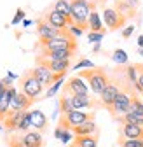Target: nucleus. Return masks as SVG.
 Segmentation results:
<instances>
[{
    "mask_svg": "<svg viewBox=\"0 0 143 147\" xmlns=\"http://www.w3.org/2000/svg\"><path fill=\"white\" fill-rule=\"evenodd\" d=\"M79 77L86 79L87 81V86L89 89L93 91L94 95H101L105 88L110 84V77H108V74H106L105 68L101 67H94V68H86L82 72H79Z\"/></svg>",
    "mask_w": 143,
    "mask_h": 147,
    "instance_id": "f257e3e1",
    "label": "nucleus"
},
{
    "mask_svg": "<svg viewBox=\"0 0 143 147\" xmlns=\"http://www.w3.org/2000/svg\"><path fill=\"white\" fill-rule=\"evenodd\" d=\"M72 4V20H74V25L82 28V30H87V21H89V14L93 11V4L89 0H70Z\"/></svg>",
    "mask_w": 143,
    "mask_h": 147,
    "instance_id": "f03ea898",
    "label": "nucleus"
},
{
    "mask_svg": "<svg viewBox=\"0 0 143 147\" xmlns=\"http://www.w3.org/2000/svg\"><path fill=\"white\" fill-rule=\"evenodd\" d=\"M40 51H56V49H70L77 51V37L70 33V30H61L56 39H52L45 44H39Z\"/></svg>",
    "mask_w": 143,
    "mask_h": 147,
    "instance_id": "7ed1b4c3",
    "label": "nucleus"
},
{
    "mask_svg": "<svg viewBox=\"0 0 143 147\" xmlns=\"http://www.w3.org/2000/svg\"><path fill=\"white\" fill-rule=\"evenodd\" d=\"M31 70H33V76L39 79V82H40L44 88H51L54 82L63 81L65 76H66V74H52L51 68H49L39 56L35 58V68H31Z\"/></svg>",
    "mask_w": 143,
    "mask_h": 147,
    "instance_id": "20e7f679",
    "label": "nucleus"
},
{
    "mask_svg": "<svg viewBox=\"0 0 143 147\" xmlns=\"http://www.w3.org/2000/svg\"><path fill=\"white\" fill-rule=\"evenodd\" d=\"M86 121H94V114L93 112H84V110H70L66 114H61L59 117V123H58V128L61 130H74L75 126L86 123Z\"/></svg>",
    "mask_w": 143,
    "mask_h": 147,
    "instance_id": "39448f33",
    "label": "nucleus"
},
{
    "mask_svg": "<svg viewBox=\"0 0 143 147\" xmlns=\"http://www.w3.org/2000/svg\"><path fill=\"white\" fill-rule=\"evenodd\" d=\"M19 86H21V91L28 96L31 98L33 102L37 100L40 95H42V91H44V86L39 82V79L33 76V70H26L23 76L19 77Z\"/></svg>",
    "mask_w": 143,
    "mask_h": 147,
    "instance_id": "423d86ee",
    "label": "nucleus"
},
{
    "mask_svg": "<svg viewBox=\"0 0 143 147\" xmlns=\"http://www.w3.org/2000/svg\"><path fill=\"white\" fill-rule=\"evenodd\" d=\"M103 23L108 30H119L126 23V16L120 14L115 7H105L103 9Z\"/></svg>",
    "mask_w": 143,
    "mask_h": 147,
    "instance_id": "0eeeda50",
    "label": "nucleus"
},
{
    "mask_svg": "<svg viewBox=\"0 0 143 147\" xmlns=\"http://www.w3.org/2000/svg\"><path fill=\"white\" fill-rule=\"evenodd\" d=\"M61 30L54 28L49 21H45V18L42 16L40 20L37 21V35H39V44H45L52 39H56V37L59 35Z\"/></svg>",
    "mask_w": 143,
    "mask_h": 147,
    "instance_id": "6e6552de",
    "label": "nucleus"
},
{
    "mask_svg": "<svg viewBox=\"0 0 143 147\" xmlns=\"http://www.w3.org/2000/svg\"><path fill=\"white\" fill-rule=\"evenodd\" d=\"M63 95H68V96H74V95H89V86L79 76L70 77L66 81L65 88H63Z\"/></svg>",
    "mask_w": 143,
    "mask_h": 147,
    "instance_id": "1a4fd4ad",
    "label": "nucleus"
},
{
    "mask_svg": "<svg viewBox=\"0 0 143 147\" xmlns=\"http://www.w3.org/2000/svg\"><path fill=\"white\" fill-rule=\"evenodd\" d=\"M44 18H45V21H49L58 30H66V28H70L72 25H74V20H72L70 16H65V14H61V12H58L54 9H51L49 12H45Z\"/></svg>",
    "mask_w": 143,
    "mask_h": 147,
    "instance_id": "9d476101",
    "label": "nucleus"
},
{
    "mask_svg": "<svg viewBox=\"0 0 143 147\" xmlns=\"http://www.w3.org/2000/svg\"><path fill=\"white\" fill-rule=\"evenodd\" d=\"M120 88L115 84V82H110L108 86L105 88V91L100 95V100H101V105L103 107H106V109H112V105L115 103V100H117V96H119V93H120Z\"/></svg>",
    "mask_w": 143,
    "mask_h": 147,
    "instance_id": "9b49d317",
    "label": "nucleus"
},
{
    "mask_svg": "<svg viewBox=\"0 0 143 147\" xmlns=\"http://www.w3.org/2000/svg\"><path fill=\"white\" fill-rule=\"evenodd\" d=\"M129 109H131V96L128 95V91H120L119 96H117V100H115V103L110 109V112L114 116H117V114H122L124 116L126 112H129Z\"/></svg>",
    "mask_w": 143,
    "mask_h": 147,
    "instance_id": "f8f14e48",
    "label": "nucleus"
},
{
    "mask_svg": "<svg viewBox=\"0 0 143 147\" xmlns=\"http://www.w3.org/2000/svg\"><path fill=\"white\" fill-rule=\"evenodd\" d=\"M31 103H33L31 98H28L23 91H17V95L11 102V110L9 112H25V110H28L31 107Z\"/></svg>",
    "mask_w": 143,
    "mask_h": 147,
    "instance_id": "ddd939ff",
    "label": "nucleus"
},
{
    "mask_svg": "<svg viewBox=\"0 0 143 147\" xmlns=\"http://www.w3.org/2000/svg\"><path fill=\"white\" fill-rule=\"evenodd\" d=\"M28 110H25V112H9V116L5 117L4 121V128L9 131V133H16V131H19V124L21 121L25 119Z\"/></svg>",
    "mask_w": 143,
    "mask_h": 147,
    "instance_id": "4468645a",
    "label": "nucleus"
},
{
    "mask_svg": "<svg viewBox=\"0 0 143 147\" xmlns=\"http://www.w3.org/2000/svg\"><path fill=\"white\" fill-rule=\"evenodd\" d=\"M23 147H44V137L37 130L23 133Z\"/></svg>",
    "mask_w": 143,
    "mask_h": 147,
    "instance_id": "2eb2a0df",
    "label": "nucleus"
},
{
    "mask_svg": "<svg viewBox=\"0 0 143 147\" xmlns=\"http://www.w3.org/2000/svg\"><path fill=\"white\" fill-rule=\"evenodd\" d=\"M49 68H51V72L52 74H66L68 72V68L72 67V63H70V60H45L44 56H39Z\"/></svg>",
    "mask_w": 143,
    "mask_h": 147,
    "instance_id": "dca6fc26",
    "label": "nucleus"
},
{
    "mask_svg": "<svg viewBox=\"0 0 143 147\" xmlns=\"http://www.w3.org/2000/svg\"><path fill=\"white\" fill-rule=\"evenodd\" d=\"M30 119H31V128H35L37 131L42 133L47 130L49 121H47V117L42 110H30Z\"/></svg>",
    "mask_w": 143,
    "mask_h": 147,
    "instance_id": "f3484780",
    "label": "nucleus"
},
{
    "mask_svg": "<svg viewBox=\"0 0 143 147\" xmlns=\"http://www.w3.org/2000/svg\"><path fill=\"white\" fill-rule=\"evenodd\" d=\"M75 51L70 49H56V51H40L39 56H44L45 60H72Z\"/></svg>",
    "mask_w": 143,
    "mask_h": 147,
    "instance_id": "a211bd4d",
    "label": "nucleus"
},
{
    "mask_svg": "<svg viewBox=\"0 0 143 147\" xmlns=\"http://www.w3.org/2000/svg\"><path fill=\"white\" fill-rule=\"evenodd\" d=\"M74 135L75 137H86V135H98V126L94 121H86L79 126H75L74 130Z\"/></svg>",
    "mask_w": 143,
    "mask_h": 147,
    "instance_id": "6ab92c4d",
    "label": "nucleus"
},
{
    "mask_svg": "<svg viewBox=\"0 0 143 147\" xmlns=\"http://www.w3.org/2000/svg\"><path fill=\"white\" fill-rule=\"evenodd\" d=\"M120 133H122V137H124V138H129V140H134V138H143V126L124 123V124H122Z\"/></svg>",
    "mask_w": 143,
    "mask_h": 147,
    "instance_id": "aec40b11",
    "label": "nucleus"
},
{
    "mask_svg": "<svg viewBox=\"0 0 143 147\" xmlns=\"http://www.w3.org/2000/svg\"><path fill=\"white\" fill-rule=\"evenodd\" d=\"M87 26L91 32H96V33H106V30L103 28V21H101V16L93 9L91 14H89V21H87Z\"/></svg>",
    "mask_w": 143,
    "mask_h": 147,
    "instance_id": "412c9836",
    "label": "nucleus"
},
{
    "mask_svg": "<svg viewBox=\"0 0 143 147\" xmlns=\"http://www.w3.org/2000/svg\"><path fill=\"white\" fill-rule=\"evenodd\" d=\"M72 105H74L75 110H82V109L93 107L94 102L91 100V96H89V95H74V96H72Z\"/></svg>",
    "mask_w": 143,
    "mask_h": 147,
    "instance_id": "4be33fe9",
    "label": "nucleus"
},
{
    "mask_svg": "<svg viewBox=\"0 0 143 147\" xmlns=\"http://www.w3.org/2000/svg\"><path fill=\"white\" fill-rule=\"evenodd\" d=\"M77 147H98V135H86V137H75L72 142Z\"/></svg>",
    "mask_w": 143,
    "mask_h": 147,
    "instance_id": "5701e85b",
    "label": "nucleus"
},
{
    "mask_svg": "<svg viewBox=\"0 0 143 147\" xmlns=\"http://www.w3.org/2000/svg\"><path fill=\"white\" fill-rule=\"evenodd\" d=\"M52 9L58 11V12H61V14H65V16H70V12H72V4H70V0H56L54 5H52ZM70 18H72V16H70Z\"/></svg>",
    "mask_w": 143,
    "mask_h": 147,
    "instance_id": "b1692460",
    "label": "nucleus"
},
{
    "mask_svg": "<svg viewBox=\"0 0 143 147\" xmlns=\"http://www.w3.org/2000/svg\"><path fill=\"white\" fill-rule=\"evenodd\" d=\"M129 112H133V114L143 117V102H141L138 96H134V95L131 96V109H129Z\"/></svg>",
    "mask_w": 143,
    "mask_h": 147,
    "instance_id": "393cba45",
    "label": "nucleus"
},
{
    "mask_svg": "<svg viewBox=\"0 0 143 147\" xmlns=\"http://www.w3.org/2000/svg\"><path fill=\"white\" fill-rule=\"evenodd\" d=\"M112 60L117 63V65H124L126 67L128 65V53L124 51V49H115L112 53Z\"/></svg>",
    "mask_w": 143,
    "mask_h": 147,
    "instance_id": "a878e982",
    "label": "nucleus"
},
{
    "mask_svg": "<svg viewBox=\"0 0 143 147\" xmlns=\"http://www.w3.org/2000/svg\"><path fill=\"white\" fill-rule=\"evenodd\" d=\"M120 121H122V124H124V123H128V124H138V126H143V117H140V116H136V114H133V112H126V114L120 117Z\"/></svg>",
    "mask_w": 143,
    "mask_h": 147,
    "instance_id": "bb28decb",
    "label": "nucleus"
},
{
    "mask_svg": "<svg viewBox=\"0 0 143 147\" xmlns=\"http://www.w3.org/2000/svg\"><path fill=\"white\" fill-rule=\"evenodd\" d=\"M59 110H61V114H66V112H70V110H74V105H72V96L61 95V98H59Z\"/></svg>",
    "mask_w": 143,
    "mask_h": 147,
    "instance_id": "cd10ccee",
    "label": "nucleus"
},
{
    "mask_svg": "<svg viewBox=\"0 0 143 147\" xmlns=\"http://www.w3.org/2000/svg\"><path fill=\"white\" fill-rule=\"evenodd\" d=\"M115 9L126 18H129V14H133V4L131 2H124V0L122 2H115Z\"/></svg>",
    "mask_w": 143,
    "mask_h": 147,
    "instance_id": "c85d7f7f",
    "label": "nucleus"
},
{
    "mask_svg": "<svg viewBox=\"0 0 143 147\" xmlns=\"http://www.w3.org/2000/svg\"><path fill=\"white\" fill-rule=\"evenodd\" d=\"M7 144H9V147H23V133L21 131L11 133L7 138Z\"/></svg>",
    "mask_w": 143,
    "mask_h": 147,
    "instance_id": "c756f323",
    "label": "nucleus"
},
{
    "mask_svg": "<svg viewBox=\"0 0 143 147\" xmlns=\"http://www.w3.org/2000/svg\"><path fill=\"white\" fill-rule=\"evenodd\" d=\"M119 144H120V147H143V138H134V140L122 138Z\"/></svg>",
    "mask_w": 143,
    "mask_h": 147,
    "instance_id": "7c9ffc66",
    "label": "nucleus"
},
{
    "mask_svg": "<svg viewBox=\"0 0 143 147\" xmlns=\"http://www.w3.org/2000/svg\"><path fill=\"white\" fill-rule=\"evenodd\" d=\"M136 67H138V84L134 88L136 91L143 93V63H136Z\"/></svg>",
    "mask_w": 143,
    "mask_h": 147,
    "instance_id": "2f4dec72",
    "label": "nucleus"
},
{
    "mask_svg": "<svg viewBox=\"0 0 143 147\" xmlns=\"http://www.w3.org/2000/svg\"><path fill=\"white\" fill-rule=\"evenodd\" d=\"M63 86V81H58V82H54V84H52L47 91H45V98H51V96H54L56 93H58V91H59V88Z\"/></svg>",
    "mask_w": 143,
    "mask_h": 147,
    "instance_id": "473e14b6",
    "label": "nucleus"
},
{
    "mask_svg": "<svg viewBox=\"0 0 143 147\" xmlns=\"http://www.w3.org/2000/svg\"><path fill=\"white\" fill-rule=\"evenodd\" d=\"M80 68H94V63H93L91 60L84 58V60H80L79 63H75V65H74V70H80Z\"/></svg>",
    "mask_w": 143,
    "mask_h": 147,
    "instance_id": "72a5a7b5",
    "label": "nucleus"
},
{
    "mask_svg": "<svg viewBox=\"0 0 143 147\" xmlns=\"http://www.w3.org/2000/svg\"><path fill=\"white\" fill-rule=\"evenodd\" d=\"M103 37H105V33L89 32V33H87V40H89V42H94V44H98V42H101V40H103Z\"/></svg>",
    "mask_w": 143,
    "mask_h": 147,
    "instance_id": "f704fd0d",
    "label": "nucleus"
},
{
    "mask_svg": "<svg viewBox=\"0 0 143 147\" xmlns=\"http://www.w3.org/2000/svg\"><path fill=\"white\" fill-rule=\"evenodd\" d=\"M23 18H25V11H23V9H17V11H16V16H14V20H12V25H17V23L23 20Z\"/></svg>",
    "mask_w": 143,
    "mask_h": 147,
    "instance_id": "c9c22d12",
    "label": "nucleus"
},
{
    "mask_svg": "<svg viewBox=\"0 0 143 147\" xmlns=\"http://www.w3.org/2000/svg\"><path fill=\"white\" fill-rule=\"evenodd\" d=\"M133 32H134V26L129 25V26H126V28L122 30V37H124V39H129V37L133 35Z\"/></svg>",
    "mask_w": 143,
    "mask_h": 147,
    "instance_id": "e433bc0d",
    "label": "nucleus"
},
{
    "mask_svg": "<svg viewBox=\"0 0 143 147\" xmlns=\"http://www.w3.org/2000/svg\"><path fill=\"white\" fill-rule=\"evenodd\" d=\"M68 30H70V33L74 35V37H80V35H82V32H84L82 28H79V26H75V25H72Z\"/></svg>",
    "mask_w": 143,
    "mask_h": 147,
    "instance_id": "4c0bfd02",
    "label": "nucleus"
},
{
    "mask_svg": "<svg viewBox=\"0 0 143 147\" xmlns=\"http://www.w3.org/2000/svg\"><path fill=\"white\" fill-rule=\"evenodd\" d=\"M59 140H61V142H65V144H68V142H70V140H72V133H70V131H68V130H65V131H63V135H61V138H59Z\"/></svg>",
    "mask_w": 143,
    "mask_h": 147,
    "instance_id": "58836bf2",
    "label": "nucleus"
},
{
    "mask_svg": "<svg viewBox=\"0 0 143 147\" xmlns=\"http://www.w3.org/2000/svg\"><path fill=\"white\" fill-rule=\"evenodd\" d=\"M5 91H7V86L2 82V79H0V100H2L5 96Z\"/></svg>",
    "mask_w": 143,
    "mask_h": 147,
    "instance_id": "ea45409f",
    "label": "nucleus"
},
{
    "mask_svg": "<svg viewBox=\"0 0 143 147\" xmlns=\"http://www.w3.org/2000/svg\"><path fill=\"white\" fill-rule=\"evenodd\" d=\"M138 46H140V47H143V35H140V37H138Z\"/></svg>",
    "mask_w": 143,
    "mask_h": 147,
    "instance_id": "a19ab883",
    "label": "nucleus"
},
{
    "mask_svg": "<svg viewBox=\"0 0 143 147\" xmlns=\"http://www.w3.org/2000/svg\"><path fill=\"white\" fill-rule=\"evenodd\" d=\"M140 53H141V54H143V47H141V49H140Z\"/></svg>",
    "mask_w": 143,
    "mask_h": 147,
    "instance_id": "79ce46f5",
    "label": "nucleus"
},
{
    "mask_svg": "<svg viewBox=\"0 0 143 147\" xmlns=\"http://www.w3.org/2000/svg\"><path fill=\"white\" fill-rule=\"evenodd\" d=\"M0 130H2V126H0Z\"/></svg>",
    "mask_w": 143,
    "mask_h": 147,
    "instance_id": "37998d69",
    "label": "nucleus"
}]
</instances>
